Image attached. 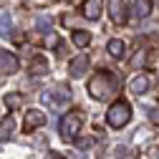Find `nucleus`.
<instances>
[{"label": "nucleus", "instance_id": "obj_13", "mask_svg": "<svg viewBox=\"0 0 159 159\" xmlns=\"http://www.w3.org/2000/svg\"><path fill=\"white\" fill-rule=\"evenodd\" d=\"M106 51H109V56H114V58H124V41L111 38L109 46H106Z\"/></svg>", "mask_w": 159, "mask_h": 159}, {"label": "nucleus", "instance_id": "obj_18", "mask_svg": "<svg viewBox=\"0 0 159 159\" xmlns=\"http://www.w3.org/2000/svg\"><path fill=\"white\" fill-rule=\"evenodd\" d=\"M20 104H23V96H20V93H5V106L18 109Z\"/></svg>", "mask_w": 159, "mask_h": 159}, {"label": "nucleus", "instance_id": "obj_2", "mask_svg": "<svg viewBox=\"0 0 159 159\" xmlns=\"http://www.w3.org/2000/svg\"><path fill=\"white\" fill-rule=\"evenodd\" d=\"M131 121V106L126 101H114L106 111V124L114 129H124Z\"/></svg>", "mask_w": 159, "mask_h": 159}, {"label": "nucleus", "instance_id": "obj_4", "mask_svg": "<svg viewBox=\"0 0 159 159\" xmlns=\"http://www.w3.org/2000/svg\"><path fill=\"white\" fill-rule=\"evenodd\" d=\"M41 101L53 106V109H66L71 104V91L66 86H56V89H48L41 93Z\"/></svg>", "mask_w": 159, "mask_h": 159}, {"label": "nucleus", "instance_id": "obj_6", "mask_svg": "<svg viewBox=\"0 0 159 159\" xmlns=\"http://www.w3.org/2000/svg\"><path fill=\"white\" fill-rule=\"evenodd\" d=\"M149 86H152V76H149V73H139V76H134V78H131L129 91H131V93H136V96H142V93H147V91H149Z\"/></svg>", "mask_w": 159, "mask_h": 159}, {"label": "nucleus", "instance_id": "obj_3", "mask_svg": "<svg viewBox=\"0 0 159 159\" xmlns=\"http://www.w3.org/2000/svg\"><path fill=\"white\" fill-rule=\"evenodd\" d=\"M81 124H84V114L81 111H71L61 119V139L63 142H76L78 131H81Z\"/></svg>", "mask_w": 159, "mask_h": 159}, {"label": "nucleus", "instance_id": "obj_14", "mask_svg": "<svg viewBox=\"0 0 159 159\" xmlns=\"http://www.w3.org/2000/svg\"><path fill=\"white\" fill-rule=\"evenodd\" d=\"M91 43V33L89 30H73V46L76 48H86Z\"/></svg>", "mask_w": 159, "mask_h": 159}, {"label": "nucleus", "instance_id": "obj_16", "mask_svg": "<svg viewBox=\"0 0 159 159\" xmlns=\"http://www.w3.org/2000/svg\"><path fill=\"white\" fill-rule=\"evenodd\" d=\"M13 129H15V119H13V114H10V116H5V121L0 124V142L8 139V136L13 134Z\"/></svg>", "mask_w": 159, "mask_h": 159}, {"label": "nucleus", "instance_id": "obj_5", "mask_svg": "<svg viewBox=\"0 0 159 159\" xmlns=\"http://www.w3.org/2000/svg\"><path fill=\"white\" fill-rule=\"evenodd\" d=\"M109 15H111V23H114V25H124V23H126L124 0H109Z\"/></svg>", "mask_w": 159, "mask_h": 159}, {"label": "nucleus", "instance_id": "obj_17", "mask_svg": "<svg viewBox=\"0 0 159 159\" xmlns=\"http://www.w3.org/2000/svg\"><path fill=\"white\" fill-rule=\"evenodd\" d=\"M35 28L41 30V33H48V30L53 28V20H51L48 15H38V18H35Z\"/></svg>", "mask_w": 159, "mask_h": 159}, {"label": "nucleus", "instance_id": "obj_19", "mask_svg": "<svg viewBox=\"0 0 159 159\" xmlns=\"http://www.w3.org/2000/svg\"><path fill=\"white\" fill-rule=\"evenodd\" d=\"M147 116H149V121H152L154 126H159V106H152Z\"/></svg>", "mask_w": 159, "mask_h": 159}, {"label": "nucleus", "instance_id": "obj_8", "mask_svg": "<svg viewBox=\"0 0 159 159\" xmlns=\"http://www.w3.org/2000/svg\"><path fill=\"white\" fill-rule=\"evenodd\" d=\"M18 58L10 53V51H5V48H0V73H15L18 71Z\"/></svg>", "mask_w": 159, "mask_h": 159}, {"label": "nucleus", "instance_id": "obj_15", "mask_svg": "<svg viewBox=\"0 0 159 159\" xmlns=\"http://www.w3.org/2000/svg\"><path fill=\"white\" fill-rule=\"evenodd\" d=\"M30 71H33V73H38V76L48 73V61H46V58H41V56H35L33 61H30Z\"/></svg>", "mask_w": 159, "mask_h": 159}, {"label": "nucleus", "instance_id": "obj_7", "mask_svg": "<svg viewBox=\"0 0 159 159\" xmlns=\"http://www.w3.org/2000/svg\"><path fill=\"white\" fill-rule=\"evenodd\" d=\"M89 66H91L89 56H76V58H71V63H68V73H71L73 78H81V76L89 71Z\"/></svg>", "mask_w": 159, "mask_h": 159}, {"label": "nucleus", "instance_id": "obj_11", "mask_svg": "<svg viewBox=\"0 0 159 159\" xmlns=\"http://www.w3.org/2000/svg\"><path fill=\"white\" fill-rule=\"evenodd\" d=\"M81 13H84V18H89V20H98V18H101V0H86Z\"/></svg>", "mask_w": 159, "mask_h": 159}, {"label": "nucleus", "instance_id": "obj_1", "mask_svg": "<svg viewBox=\"0 0 159 159\" xmlns=\"http://www.w3.org/2000/svg\"><path fill=\"white\" fill-rule=\"evenodd\" d=\"M121 91V78L114 71H96L89 81V96L93 101H109Z\"/></svg>", "mask_w": 159, "mask_h": 159}, {"label": "nucleus", "instance_id": "obj_21", "mask_svg": "<svg viewBox=\"0 0 159 159\" xmlns=\"http://www.w3.org/2000/svg\"><path fill=\"white\" fill-rule=\"evenodd\" d=\"M46 159H63V154H58V152H48Z\"/></svg>", "mask_w": 159, "mask_h": 159}, {"label": "nucleus", "instance_id": "obj_10", "mask_svg": "<svg viewBox=\"0 0 159 159\" xmlns=\"http://www.w3.org/2000/svg\"><path fill=\"white\" fill-rule=\"evenodd\" d=\"M129 13L136 18V20H142V18H147L152 13V0H131Z\"/></svg>", "mask_w": 159, "mask_h": 159}, {"label": "nucleus", "instance_id": "obj_9", "mask_svg": "<svg viewBox=\"0 0 159 159\" xmlns=\"http://www.w3.org/2000/svg\"><path fill=\"white\" fill-rule=\"evenodd\" d=\"M43 124H46V114H43V111H38V109H33V111H28V114H25L23 129H25V131H33V129L43 126Z\"/></svg>", "mask_w": 159, "mask_h": 159}, {"label": "nucleus", "instance_id": "obj_12", "mask_svg": "<svg viewBox=\"0 0 159 159\" xmlns=\"http://www.w3.org/2000/svg\"><path fill=\"white\" fill-rule=\"evenodd\" d=\"M13 35V18L10 13H0V38H10Z\"/></svg>", "mask_w": 159, "mask_h": 159}, {"label": "nucleus", "instance_id": "obj_20", "mask_svg": "<svg viewBox=\"0 0 159 159\" xmlns=\"http://www.w3.org/2000/svg\"><path fill=\"white\" fill-rule=\"evenodd\" d=\"M93 142V139H76V147H81V149H86L89 144Z\"/></svg>", "mask_w": 159, "mask_h": 159}]
</instances>
